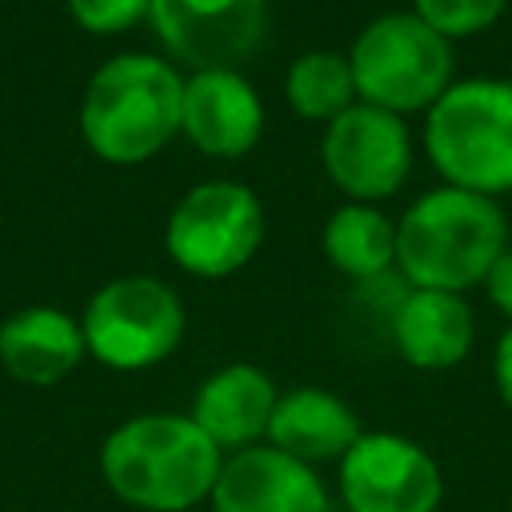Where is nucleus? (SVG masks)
<instances>
[{
  "instance_id": "f257e3e1",
  "label": "nucleus",
  "mask_w": 512,
  "mask_h": 512,
  "mask_svg": "<svg viewBox=\"0 0 512 512\" xmlns=\"http://www.w3.org/2000/svg\"><path fill=\"white\" fill-rule=\"evenodd\" d=\"M224 452L192 416L148 412L116 424L100 444L108 492L140 512H188L208 504Z\"/></svg>"
},
{
  "instance_id": "f03ea898",
  "label": "nucleus",
  "mask_w": 512,
  "mask_h": 512,
  "mask_svg": "<svg viewBox=\"0 0 512 512\" xmlns=\"http://www.w3.org/2000/svg\"><path fill=\"white\" fill-rule=\"evenodd\" d=\"M508 248V220L492 196L432 188L396 220V268L408 288L460 292L484 284Z\"/></svg>"
},
{
  "instance_id": "7ed1b4c3",
  "label": "nucleus",
  "mask_w": 512,
  "mask_h": 512,
  "mask_svg": "<svg viewBox=\"0 0 512 512\" xmlns=\"http://www.w3.org/2000/svg\"><path fill=\"white\" fill-rule=\"evenodd\" d=\"M184 80L148 52L112 56L84 88L80 132L108 164H140L180 132Z\"/></svg>"
},
{
  "instance_id": "20e7f679",
  "label": "nucleus",
  "mask_w": 512,
  "mask_h": 512,
  "mask_svg": "<svg viewBox=\"0 0 512 512\" xmlns=\"http://www.w3.org/2000/svg\"><path fill=\"white\" fill-rule=\"evenodd\" d=\"M424 152L448 188L512 192V84L460 80L428 108Z\"/></svg>"
},
{
  "instance_id": "39448f33",
  "label": "nucleus",
  "mask_w": 512,
  "mask_h": 512,
  "mask_svg": "<svg viewBox=\"0 0 512 512\" xmlns=\"http://www.w3.org/2000/svg\"><path fill=\"white\" fill-rule=\"evenodd\" d=\"M356 100L384 112H428L452 84V40L416 12H384L356 36L352 52Z\"/></svg>"
},
{
  "instance_id": "423d86ee",
  "label": "nucleus",
  "mask_w": 512,
  "mask_h": 512,
  "mask_svg": "<svg viewBox=\"0 0 512 512\" xmlns=\"http://www.w3.org/2000/svg\"><path fill=\"white\" fill-rule=\"evenodd\" d=\"M88 356L116 372H140L168 360L184 336V304L156 276H116L80 316Z\"/></svg>"
},
{
  "instance_id": "0eeeda50",
  "label": "nucleus",
  "mask_w": 512,
  "mask_h": 512,
  "mask_svg": "<svg viewBox=\"0 0 512 512\" xmlns=\"http://www.w3.org/2000/svg\"><path fill=\"white\" fill-rule=\"evenodd\" d=\"M264 240V204L240 180H204L180 196L168 216V256L204 280L240 272Z\"/></svg>"
},
{
  "instance_id": "6e6552de",
  "label": "nucleus",
  "mask_w": 512,
  "mask_h": 512,
  "mask_svg": "<svg viewBox=\"0 0 512 512\" xmlns=\"http://www.w3.org/2000/svg\"><path fill=\"white\" fill-rule=\"evenodd\" d=\"M348 512H440L444 476L432 452L400 432H360L336 460Z\"/></svg>"
},
{
  "instance_id": "1a4fd4ad",
  "label": "nucleus",
  "mask_w": 512,
  "mask_h": 512,
  "mask_svg": "<svg viewBox=\"0 0 512 512\" xmlns=\"http://www.w3.org/2000/svg\"><path fill=\"white\" fill-rule=\"evenodd\" d=\"M328 180L356 204H376L400 192L412 172V136L396 112L356 100L340 112L320 140Z\"/></svg>"
},
{
  "instance_id": "9d476101",
  "label": "nucleus",
  "mask_w": 512,
  "mask_h": 512,
  "mask_svg": "<svg viewBox=\"0 0 512 512\" xmlns=\"http://www.w3.org/2000/svg\"><path fill=\"white\" fill-rule=\"evenodd\" d=\"M148 20L160 44L192 72L240 64L264 36V0H152Z\"/></svg>"
},
{
  "instance_id": "9b49d317",
  "label": "nucleus",
  "mask_w": 512,
  "mask_h": 512,
  "mask_svg": "<svg viewBox=\"0 0 512 512\" xmlns=\"http://www.w3.org/2000/svg\"><path fill=\"white\" fill-rule=\"evenodd\" d=\"M212 512H332L320 472L272 444L224 456L208 496Z\"/></svg>"
},
{
  "instance_id": "f8f14e48",
  "label": "nucleus",
  "mask_w": 512,
  "mask_h": 512,
  "mask_svg": "<svg viewBox=\"0 0 512 512\" xmlns=\"http://www.w3.org/2000/svg\"><path fill=\"white\" fill-rule=\"evenodd\" d=\"M180 132L208 156H244L264 132V104L236 68H204L184 80Z\"/></svg>"
},
{
  "instance_id": "ddd939ff",
  "label": "nucleus",
  "mask_w": 512,
  "mask_h": 512,
  "mask_svg": "<svg viewBox=\"0 0 512 512\" xmlns=\"http://www.w3.org/2000/svg\"><path fill=\"white\" fill-rule=\"evenodd\" d=\"M280 392L272 376L256 364H224L216 368L192 396V420L220 452H244L252 444H264L268 420Z\"/></svg>"
},
{
  "instance_id": "4468645a",
  "label": "nucleus",
  "mask_w": 512,
  "mask_h": 512,
  "mask_svg": "<svg viewBox=\"0 0 512 512\" xmlns=\"http://www.w3.org/2000/svg\"><path fill=\"white\" fill-rule=\"evenodd\" d=\"M388 332L404 364L420 372H444L472 352L476 320L460 292L408 288L396 312L388 316Z\"/></svg>"
},
{
  "instance_id": "2eb2a0df",
  "label": "nucleus",
  "mask_w": 512,
  "mask_h": 512,
  "mask_svg": "<svg viewBox=\"0 0 512 512\" xmlns=\"http://www.w3.org/2000/svg\"><path fill=\"white\" fill-rule=\"evenodd\" d=\"M360 432V416L344 396L328 388H292L280 392L264 444L316 468L320 460H340L360 440Z\"/></svg>"
},
{
  "instance_id": "dca6fc26",
  "label": "nucleus",
  "mask_w": 512,
  "mask_h": 512,
  "mask_svg": "<svg viewBox=\"0 0 512 512\" xmlns=\"http://www.w3.org/2000/svg\"><path fill=\"white\" fill-rule=\"evenodd\" d=\"M84 352L88 344L80 320L60 308H20L0 324V364L20 384H56L84 360Z\"/></svg>"
},
{
  "instance_id": "f3484780",
  "label": "nucleus",
  "mask_w": 512,
  "mask_h": 512,
  "mask_svg": "<svg viewBox=\"0 0 512 512\" xmlns=\"http://www.w3.org/2000/svg\"><path fill=\"white\" fill-rule=\"evenodd\" d=\"M324 256L336 272L356 284H368L396 264V220H388L376 204H340L324 224Z\"/></svg>"
},
{
  "instance_id": "a211bd4d",
  "label": "nucleus",
  "mask_w": 512,
  "mask_h": 512,
  "mask_svg": "<svg viewBox=\"0 0 512 512\" xmlns=\"http://www.w3.org/2000/svg\"><path fill=\"white\" fill-rule=\"evenodd\" d=\"M284 96L304 120H324L332 124L340 112L356 104V84H352V64L340 52H304L292 60L284 76Z\"/></svg>"
},
{
  "instance_id": "6ab92c4d",
  "label": "nucleus",
  "mask_w": 512,
  "mask_h": 512,
  "mask_svg": "<svg viewBox=\"0 0 512 512\" xmlns=\"http://www.w3.org/2000/svg\"><path fill=\"white\" fill-rule=\"evenodd\" d=\"M504 8L508 0H412V12L424 24H432L444 40H460L492 28Z\"/></svg>"
},
{
  "instance_id": "aec40b11",
  "label": "nucleus",
  "mask_w": 512,
  "mask_h": 512,
  "mask_svg": "<svg viewBox=\"0 0 512 512\" xmlns=\"http://www.w3.org/2000/svg\"><path fill=\"white\" fill-rule=\"evenodd\" d=\"M148 8L152 0H68V12L76 16V24L100 36L132 28L140 16H148Z\"/></svg>"
},
{
  "instance_id": "412c9836",
  "label": "nucleus",
  "mask_w": 512,
  "mask_h": 512,
  "mask_svg": "<svg viewBox=\"0 0 512 512\" xmlns=\"http://www.w3.org/2000/svg\"><path fill=\"white\" fill-rule=\"evenodd\" d=\"M484 288H488V300L512 320V244L500 252V260H496L492 272L484 276Z\"/></svg>"
},
{
  "instance_id": "4be33fe9",
  "label": "nucleus",
  "mask_w": 512,
  "mask_h": 512,
  "mask_svg": "<svg viewBox=\"0 0 512 512\" xmlns=\"http://www.w3.org/2000/svg\"><path fill=\"white\" fill-rule=\"evenodd\" d=\"M492 380H496V392L500 400L512 408V324L500 332L496 340V352H492Z\"/></svg>"
}]
</instances>
